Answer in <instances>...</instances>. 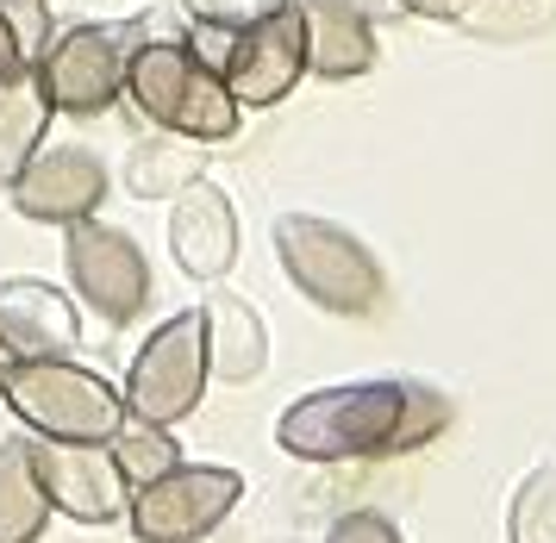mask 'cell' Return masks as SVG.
Listing matches in <instances>:
<instances>
[{
    "instance_id": "cell-1",
    "label": "cell",
    "mask_w": 556,
    "mask_h": 543,
    "mask_svg": "<svg viewBox=\"0 0 556 543\" xmlns=\"http://www.w3.org/2000/svg\"><path fill=\"white\" fill-rule=\"evenodd\" d=\"M456 406L431 381H338L301 394L276 419V444L301 463H376L426 450Z\"/></svg>"
},
{
    "instance_id": "cell-2",
    "label": "cell",
    "mask_w": 556,
    "mask_h": 543,
    "mask_svg": "<svg viewBox=\"0 0 556 543\" xmlns=\"http://www.w3.org/2000/svg\"><path fill=\"white\" fill-rule=\"evenodd\" d=\"M126 100L156 125L194 144H231L244 106L231 100L213 56L194 50L188 31H163L156 20L126 25Z\"/></svg>"
},
{
    "instance_id": "cell-3",
    "label": "cell",
    "mask_w": 556,
    "mask_h": 543,
    "mask_svg": "<svg viewBox=\"0 0 556 543\" xmlns=\"http://www.w3.org/2000/svg\"><path fill=\"white\" fill-rule=\"evenodd\" d=\"M0 400L20 425L56 444H113V431L126 425V388H113L106 375L81 369L70 356H31L7 363Z\"/></svg>"
},
{
    "instance_id": "cell-4",
    "label": "cell",
    "mask_w": 556,
    "mask_h": 543,
    "mask_svg": "<svg viewBox=\"0 0 556 543\" xmlns=\"http://www.w3.org/2000/svg\"><path fill=\"white\" fill-rule=\"evenodd\" d=\"M276 256L281 275L301 288L313 306H326L338 319H369L388 294L376 250L356 231L319 219V213H281L276 219Z\"/></svg>"
},
{
    "instance_id": "cell-5",
    "label": "cell",
    "mask_w": 556,
    "mask_h": 543,
    "mask_svg": "<svg viewBox=\"0 0 556 543\" xmlns=\"http://www.w3.org/2000/svg\"><path fill=\"white\" fill-rule=\"evenodd\" d=\"M206 313L188 306L176 319H163L138 344L126 369V413L131 419H151V425H181L206 394Z\"/></svg>"
},
{
    "instance_id": "cell-6",
    "label": "cell",
    "mask_w": 556,
    "mask_h": 543,
    "mask_svg": "<svg viewBox=\"0 0 556 543\" xmlns=\"http://www.w3.org/2000/svg\"><path fill=\"white\" fill-rule=\"evenodd\" d=\"M63 269H70V288L81 294V306H94L106 325H131L144 306H151V263L131 231L94 219L63 225Z\"/></svg>"
},
{
    "instance_id": "cell-7",
    "label": "cell",
    "mask_w": 556,
    "mask_h": 543,
    "mask_svg": "<svg viewBox=\"0 0 556 543\" xmlns=\"http://www.w3.org/2000/svg\"><path fill=\"white\" fill-rule=\"evenodd\" d=\"M38 75H45V94H51L56 113L101 119L106 106L126 100V31L94 20L63 25V31H51V45L38 56Z\"/></svg>"
},
{
    "instance_id": "cell-8",
    "label": "cell",
    "mask_w": 556,
    "mask_h": 543,
    "mask_svg": "<svg viewBox=\"0 0 556 543\" xmlns=\"http://www.w3.org/2000/svg\"><path fill=\"white\" fill-rule=\"evenodd\" d=\"M244 494V481L213 463H181V469L156 475L151 488H138L126 506L138 543H201L231 519V506Z\"/></svg>"
},
{
    "instance_id": "cell-9",
    "label": "cell",
    "mask_w": 556,
    "mask_h": 543,
    "mask_svg": "<svg viewBox=\"0 0 556 543\" xmlns=\"http://www.w3.org/2000/svg\"><path fill=\"white\" fill-rule=\"evenodd\" d=\"M219 75H226L231 100L251 113V106H276V100L294 94V81L306 75V20L301 0H288L276 13H263L256 25L231 31L226 56H219Z\"/></svg>"
},
{
    "instance_id": "cell-10",
    "label": "cell",
    "mask_w": 556,
    "mask_h": 543,
    "mask_svg": "<svg viewBox=\"0 0 556 543\" xmlns=\"http://www.w3.org/2000/svg\"><path fill=\"white\" fill-rule=\"evenodd\" d=\"M106 188H113V175H106L101 150L88 144H45L31 156L26 169L13 175V213L20 219H38V225H76V219H94L106 206Z\"/></svg>"
},
{
    "instance_id": "cell-11",
    "label": "cell",
    "mask_w": 556,
    "mask_h": 543,
    "mask_svg": "<svg viewBox=\"0 0 556 543\" xmlns=\"http://www.w3.org/2000/svg\"><path fill=\"white\" fill-rule=\"evenodd\" d=\"M31 456H38V481L51 494V513H63V519H76V525L126 519L131 488H126V475H119V463H113L106 444H56V438H38Z\"/></svg>"
},
{
    "instance_id": "cell-12",
    "label": "cell",
    "mask_w": 556,
    "mask_h": 543,
    "mask_svg": "<svg viewBox=\"0 0 556 543\" xmlns=\"http://www.w3.org/2000/svg\"><path fill=\"white\" fill-rule=\"evenodd\" d=\"M169 256H176L181 275L194 281H219L238 263V213H231V194L213 188V181H188L176 200H169Z\"/></svg>"
},
{
    "instance_id": "cell-13",
    "label": "cell",
    "mask_w": 556,
    "mask_h": 543,
    "mask_svg": "<svg viewBox=\"0 0 556 543\" xmlns=\"http://www.w3.org/2000/svg\"><path fill=\"white\" fill-rule=\"evenodd\" d=\"M0 344L13 350V363L31 356H76L81 344V313L70 294H56L38 275L0 281Z\"/></svg>"
},
{
    "instance_id": "cell-14",
    "label": "cell",
    "mask_w": 556,
    "mask_h": 543,
    "mask_svg": "<svg viewBox=\"0 0 556 543\" xmlns=\"http://www.w3.org/2000/svg\"><path fill=\"white\" fill-rule=\"evenodd\" d=\"M306 20V75L319 81H356L376 70V20L351 0H301Z\"/></svg>"
},
{
    "instance_id": "cell-15",
    "label": "cell",
    "mask_w": 556,
    "mask_h": 543,
    "mask_svg": "<svg viewBox=\"0 0 556 543\" xmlns=\"http://www.w3.org/2000/svg\"><path fill=\"white\" fill-rule=\"evenodd\" d=\"M51 119H56V106H51V94H45L38 63H13V70H0V194H7L13 175L45 150Z\"/></svg>"
},
{
    "instance_id": "cell-16",
    "label": "cell",
    "mask_w": 556,
    "mask_h": 543,
    "mask_svg": "<svg viewBox=\"0 0 556 543\" xmlns=\"http://www.w3.org/2000/svg\"><path fill=\"white\" fill-rule=\"evenodd\" d=\"M201 313H206V363H213L219 381H256L269 369V325L251 300L213 294Z\"/></svg>"
},
{
    "instance_id": "cell-17",
    "label": "cell",
    "mask_w": 556,
    "mask_h": 543,
    "mask_svg": "<svg viewBox=\"0 0 556 543\" xmlns=\"http://www.w3.org/2000/svg\"><path fill=\"white\" fill-rule=\"evenodd\" d=\"M51 525V494L38 481V456L26 438L0 444V543H38Z\"/></svg>"
},
{
    "instance_id": "cell-18",
    "label": "cell",
    "mask_w": 556,
    "mask_h": 543,
    "mask_svg": "<svg viewBox=\"0 0 556 543\" xmlns=\"http://www.w3.org/2000/svg\"><path fill=\"white\" fill-rule=\"evenodd\" d=\"M201 150L206 144L176 138V131H163L156 144H138V150H131V169H126L131 194H144V200L169 194V200H176L188 181H201Z\"/></svg>"
},
{
    "instance_id": "cell-19",
    "label": "cell",
    "mask_w": 556,
    "mask_h": 543,
    "mask_svg": "<svg viewBox=\"0 0 556 543\" xmlns=\"http://www.w3.org/2000/svg\"><path fill=\"white\" fill-rule=\"evenodd\" d=\"M113 463H119V475H126V488L138 494V488H151L156 475L181 469V444H176V425H151V419H131L113 431Z\"/></svg>"
},
{
    "instance_id": "cell-20",
    "label": "cell",
    "mask_w": 556,
    "mask_h": 543,
    "mask_svg": "<svg viewBox=\"0 0 556 543\" xmlns=\"http://www.w3.org/2000/svg\"><path fill=\"white\" fill-rule=\"evenodd\" d=\"M506 543H556V463H538L519 481L506 506Z\"/></svg>"
},
{
    "instance_id": "cell-21",
    "label": "cell",
    "mask_w": 556,
    "mask_h": 543,
    "mask_svg": "<svg viewBox=\"0 0 556 543\" xmlns=\"http://www.w3.org/2000/svg\"><path fill=\"white\" fill-rule=\"evenodd\" d=\"M188 7V25H201V31H244V25H256L263 13H276V7H288V0H181Z\"/></svg>"
},
{
    "instance_id": "cell-22",
    "label": "cell",
    "mask_w": 556,
    "mask_h": 543,
    "mask_svg": "<svg viewBox=\"0 0 556 543\" xmlns=\"http://www.w3.org/2000/svg\"><path fill=\"white\" fill-rule=\"evenodd\" d=\"M0 20L13 25V38H20V56H26V63L45 56V45H51V31H56L45 0H0Z\"/></svg>"
},
{
    "instance_id": "cell-23",
    "label": "cell",
    "mask_w": 556,
    "mask_h": 543,
    "mask_svg": "<svg viewBox=\"0 0 556 543\" xmlns=\"http://www.w3.org/2000/svg\"><path fill=\"white\" fill-rule=\"evenodd\" d=\"M326 543H401V525L388 519V513H344L326 531Z\"/></svg>"
},
{
    "instance_id": "cell-24",
    "label": "cell",
    "mask_w": 556,
    "mask_h": 543,
    "mask_svg": "<svg viewBox=\"0 0 556 543\" xmlns=\"http://www.w3.org/2000/svg\"><path fill=\"white\" fill-rule=\"evenodd\" d=\"M401 13H426V20H463L469 0H394Z\"/></svg>"
},
{
    "instance_id": "cell-25",
    "label": "cell",
    "mask_w": 556,
    "mask_h": 543,
    "mask_svg": "<svg viewBox=\"0 0 556 543\" xmlns=\"http://www.w3.org/2000/svg\"><path fill=\"white\" fill-rule=\"evenodd\" d=\"M13 63H26V56H20V38H13V25L0 20V70H13Z\"/></svg>"
},
{
    "instance_id": "cell-26",
    "label": "cell",
    "mask_w": 556,
    "mask_h": 543,
    "mask_svg": "<svg viewBox=\"0 0 556 543\" xmlns=\"http://www.w3.org/2000/svg\"><path fill=\"white\" fill-rule=\"evenodd\" d=\"M7 363H13V350H7V344H0V375H7Z\"/></svg>"
},
{
    "instance_id": "cell-27",
    "label": "cell",
    "mask_w": 556,
    "mask_h": 543,
    "mask_svg": "<svg viewBox=\"0 0 556 543\" xmlns=\"http://www.w3.org/2000/svg\"><path fill=\"white\" fill-rule=\"evenodd\" d=\"M201 543H238V538H213V531H206V538Z\"/></svg>"
}]
</instances>
